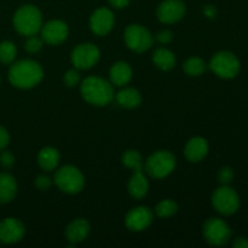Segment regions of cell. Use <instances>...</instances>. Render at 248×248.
Returning a JSON list of instances; mask_svg holds the SVG:
<instances>
[{
    "instance_id": "2",
    "label": "cell",
    "mask_w": 248,
    "mask_h": 248,
    "mask_svg": "<svg viewBox=\"0 0 248 248\" xmlns=\"http://www.w3.org/2000/svg\"><path fill=\"white\" fill-rule=\"evenodd\" d=\"M80 92L87 103L96 107L107 106L114 98L113 84L99 77L86 78L81 82Z\"/></svg>"
},
{
    "instance_id": "35",
    "label": "cell",
    "mask_w": 248,
    "mask_h": 248,
    "mask_svg": "<svg viewBox=\"0 0 248 248\" xmlns=\"http://www.w3.org/2000/svg\"><path fill=\"white\" fill-rule=\"evenodd\" d=\"M202 11H203V15H205L207 18H211V19H215L216 17H217V14H218L216 6H213V5H211V4L205 5Z\"/></svg>"
},
{
    "instance_id": "10",
    "label": "cell",
    "mask_w": 248,
    "mask_h": 248,
    "mask_svg": "<svg viewBox=\"0 0 248 248\" xmlns=\"http://www.w3.org/2000/svg\"><path fill=\"white\" fill-rule=\"evenodd\" d=\"M101 58V51L93 44H80L72 51L70 60L77 69L86 70L94 67Z\"/></svg>"
},
{
    "instance_id": "5",
    "label": "cell",
    "mask_w": 248,
    "mask_h": 248,
    "mask_svg": "<svg viewBox=\"0 0 248 248\" xmlns=\"http://www.w3.org/2000/svg\"><path fill=\"white\" fill-rule=\"evenodd\" d=\"M144 167L153 178H165L176 169V157L169 150H157L148 157Z\"/></svg>"
},
{
    "instance_id": "20",
    "label": "cell",
    "mask_w": 248,
    "mask_h": 248,
    "mask_svg": "<svg viewBox=\"0 0 248 248\" xmlns=\"http://www.w3.org/2000/svg\"><path fill=\"white\" fill-rule=\"evenodd\" d=\"M18 186L16 178L11 173H0V203H9L16 198Z\"/></svg>"
},
{
    "instance_id": "33",
    "label": "cell",
    "mask_w": 248,
    "mask_h": 248,
    "mask_svg": "<svg viewBox=\"0 0 248 248\" xmlns=\"http://www.w3.org/2000/svg\"><path fill=\"white\" fill-rule=\"evenodd\" d=\"M172 39H173V33L169 29H164V31H160L156 34V40L160 44H169L171 43Z\"/></svg>"
},
{
    "instance_id": "30",
    "label": "cell",
    "mask_w": 248,
    "mask_h": 248,
    "mask_svg": "<svg viewBox=\"0 0 248 248\" xmlns=\"http://www.w3.org/2000/svg\"><path fill=\"white\" fill-rule=\"evenodd\" d=\"M64 84L69 87H74L77 86L78 84L80 82V73L78 72L77 69H70L68 70L67 73L64 74Z\"/></svg>"
},
{
    "instance_id": "9",
    "label": "cell",
    "mask_w": 248,
    "mask_h": 248,
    "mask_svg": "<svg viewBox=\"0 0 248 248\" xmlns=\"http://www.w3.org/2000/svg\"><path fill=\"white\" fill-rule=\"evenodd\" d=\"M125 43L135 52H145L154 44L152 33L140 24H130L125 31Z\"/></svg>"
},
{
    "instance_id": "14",
    "label": "cell",
    "mask_w": 248,
    "mask_h": 248,
    "mask_svg": "<svg viewBox=\"0 0 248 248\" xmlns=\"http://www.w3.org/2000/svg\"><path fill=\"white\" fill-rule=\"evenodd\" d=\"M114 23H115V17H114L113 11L108 7L97 9L90 18V28L98 36H104L110 33Z\"/></svg>"
},
{
    "instance_id": "36",
    "label": "cell",
    "mask_w": 248,
    "mask_h": 248,
    "mask_svg": "<svg viewBox=\"0 0 248 248\" xmlns=\"http://www.w3.org/2000/svg\"><path fill=\"white\" fill-rule=\"evenodd\" d=\"M232 247L234 248H248V239L244 236L235 237L232 241Z\"/></svg>"
},
{
    "instance_id": "12",
    "label": "cell",
    "mask_w": 248,
    "mask_h": 248,
    "mask_svg": "<svg viewBox=\"0 0 248 248\" xmlns=\"http://www.w3.org/2000/svg\"><path fill=\"white\" fill-rule=\"evenodd\" d=\"M186 11V4L182 0H164L157 6L156 16L162 23L172 24L181 21Z\"/></svg>"
},
{
    "instance_id": "34",
    "label": "cell",
    "mask_w": 248,
    "mask_h": 248,
    "mask_svg": "<svg viewBox=\"0 0 248 248\" xmlns=\"http://www.w3.org/2000/svg\"><path fill=\"white\" fill-rule=\"evenodd\" d=\"M10 142V135L4 126L0 125V150L5 149Z\"/></svg>"
},
{
    "instance_id": "25",
    "label": "cell",
    "mask_w": 248,
    "mask_h": 248,
    "mask_svg": "<svg viewBox=\"0 0 248 248\" xmlns=\"http://www.w3.org/2000/svg\"><path fill=\"white\" fill-rule=\"evenodd\" d=\"M178 211V205L174 200L166 199V200L160 201L155 207V213L160 218H169L173 216Z\"/></svg>"
},
{
    "instance_id": "16",
    "label": "cell",
    "mask_w": 248,
    "mask_h": 248,
    "mask_svg": "<svg viewBox=\"0 0 248 248\" xmlns=\"http://www.w3.org/2000/svg\"><path fill=\"white\" fill-rule=\"evenodd\" d=\"M210 150L208 142L202 137H194L188 140L184 149L186 157L191 162H199L205 159Z\"/></svg>"
},
{
    "instance_id": "21",
    "label": "cell",
    "mask_w": 248,
    "mask_h": 248,
    "mask_svg": "<svg viewBox=\"0 0 248 248\" xmlns=\"http://www.w3.org/2000/svg\"><path fill=\"white\" fill-rule=\"evenodd\" d=\"M60 153L56 148L45 147L39 152L38 164L45 171H52L60 164Z\"/></svg>"
},
{
    "instance_id": "3",
    "label": "cell",
    "mask_w": 248,
    "mask_h": 248,
    "mask_svg": "<svg viewBox=\"0 0 248 248\" xmlns=\"http://www.w3.org/2000/svg\"><path fill=\"white\" fill-rule=\"evenodd\" d=\"M14 27L21 35H35L43 27L40 10L34 5H23L14 15Z\"/></svg>"
},
{
    "instance_id": "7",
    "label": "cell",
    "mask_w": 248,
    "mask_h": 248,
    "mask_svg": "<svg viewBox=\"0 0 248 248\" xmlns=\"http://www.w3.org/2000/svg\"><path fill=\"white\" fill-rule=\"evenodd\" d=\"M240 196L235 189L229 186H222L212 194V205L222 216H232L240 208Z\"/></svg>"
},
{
    "instance_id": "13",
    "label": "cell",
    "mask_w": 248,
    "mask_h": 248,
    "mask_svg": "<svg viewBox=\"0 0 248 248\" xmlns=\"http://www.w3.org/2000/svg\"><path fill=\"white\" fill-rule=\"evenodd\" d=\"M41 39L48 45H60L68 38L69 29L65 22L61 19H51L43 24L40 29Z\"/></svg>"
},
{
    "instance_id": "17",
    "label": "cell",
    "mask_w": 248,
    "mask_h": 248,
    "mask_svg": "<svg viewBox=\"0 0 248 248\" xmlns=\"http://www.w3.org/2000/svg\"><path fill=\"white\" fill-rule=\"evenodd\" d=\"M90 230H91V228H90L89 222L86 219L77 218L72 223H69V225L65 229V237L70 244L77 245L87 239Z\"/></svg>"
},
{
    "instance_id": "27",
    "label": "cell",
    "mask_w": 248,
    "mask_h": 248,
    "mask_svg": "<svg viewBox=\"0 0 248 248\" xmlns=\"http://www.w3.org/2000/svg\"><path fill=\"white\" fill-rule=\"evenodd\" d=\"M123 164L125 165L127 169L132 170V171H136V170H142L143 169L142 155H140L137 150H127V152L123 155Z\"/></svg>"
},
{
    "instance_id": "1",
    "label": "cell",
    "mask_w": 248,
    "mask_h": 248,
    "mask_svg": "<svg viewBox=\"0 0 248 248\" xmlns=\"http://www.w3.org/2000/svg\"><path fill=\"white\" fill-rule=\"evenodd\" d=\"M44 70L33 60H21L15 62L9 70V80L15 87L31 89L43 80Z\"/></svg>"
},
{
    "instance_id": "26",
    "label": "cell",
    "mask_w": 248,
    "mask_h": 248,
    "mask_svg": "<svg viewBox=\"0 0 248 248\" xmlns=\"http://www.w3.org/2000/svg\"><path fill=\"white\" fill-rule=\"evenodd\" d=\"M17 56V47L12 41H2L0 43V62L4 64H10L15 61Z\"/></svg>"
},
{
    "instance_id": "28",
    "label": "cell",
    "mask_w": 248,
    "mask_h": 248,
    "mask_svg": "<svg viewBox=\"0 0 248 248\" xmlns=\"http://www.w3.org/2000/svg\"><path fill=\"white\" fill-rule=\"evenodd\" d=\"M27 41L24 44V48H26L27 52L29 53H36L41 50L44 45V40L39 36L35 35H31V36H27Z\"/></svg>"
},
{
    "instance_id": "24",
    "label": "cell",
    "mask_w": 248,
    "mask_h": 248,
    "mask_svg": "<svg viewBox=\"0 0 248 248\" xmlns=\"http://www.w3.org/2000/svg\"><path fill=\"white\" fill-rule=\"evenodd\" d=\"M184 72L189 77H199V75L203 74L207 68V64L205 61L200 57H191L186 61L184 63Z\"/></svg>"
},
{
    "instance_id": "15",
    "label": "cell",
    "mask_w": 248,
    "mask_h": 248,
    "mask_svg": "<svg viewBox=\"0 0 248 248\" xmlns=\"http://www.w3.org/2000/svg\"><path fill=\"white\" fill-rule=\"evenodd\" d=\"M26 234L24 224L17 218H5L0 222V242L7 245L17 244Z\"/></svg>"
},
{
    "instance_id": "4",
    "label": "cell",
    "mask_w": 248,
    "mask_h": 248,
    "mask_svg": "<svg viewBox=\"0 0 248 248\" xmlns=\"http://www.w3.org/2000/svg\"><path fill=\"white\" fill-rule=\"evenodd\" d=\"M210 68L217 77L229 80L237 77L241 69V63L235 53L230 51H219L211 58Z\"/></svg>"
},
{
    "instance_id": "11",
    "label": "cell",
    "mask_w": 248,
    "mask_h": 248,
    "mask_svg": "<svg viewBox=\"0 0 248 248\" xmlns=\"http://www.w3.org/2000/svg\"><path fill=\"white\" fill-rule=\"evenodd\" d=\"M154 220L153 211L147 206H138L128 211L125 218V224L131 232H143L152 225Z\"/></svg>"
},
{
    "instance_id": "31",
    "label": "cell",
    "mask_w": 248,
    "mask_h": 248,
    "mask_svg": "<svg viewBox=\"0 0 248 248\" xmlns=\"http://www.w3.org/2000/svg\"><path fill=\"white\" fill-rule=\"evenodd\" d=\"M14 164H15V156L12 153L6 152V150L0 153V165H1L2 167H5V169H10V167L14 166Z\"/></svg>"
},
{
    "instance_id": "37",
    "label": "cell",
    "mask_w": 248,
    "mask_h": 248,
    "mask_svg": "<svg viewBox=\"0 0 248 248\" xmlns=\"http://www.w3.org/2000/svg\"><path fill=\"white\" fill-rule=\"evenodd\" d=\"M131 0H109V4L114 7V9H125L128 6Z\"/></svg>"
},
{
    "instance_id": "22",
    "label": "cell",
    "mask_w": 248,
    "mask_h": 248,
    "mask_svg": "<svg viewBox=\"0 0 248 248\" xmlns=\"http://www.w3.org/2000/svg\"><path fill=\"white\" fill-rule=\"evenodd\" d=\"M153 62L159 69L167 72L176 67V56L169 48L160 47L153 53Z\"/></svg>"
},
{
    "instance_id": "32",
    "label": "cell",
    "mask_w": 248,
    "mask_h": 248,
    "mask_svg": "<svg viewBox=\"0 0 248 248\" xmlns=\"http://www.w3.org/2000/svg\"><path fill=\"white\" fill-rule=\"evenodd\" d=\"M52 186V181L47 176H39L35 178V186L39 190H48Z\"/></svg>"
},
{
    "instance_id": "18",
    "label": "cell",
    "mask_w": 248,
    "mask_h": 248,
    "mask_svg": "<svg viewBox=\"0 0 248 248\" xmlns=\"http://www.w3.org/2000/svg\"><path fill=\"white\" fill-rule=\"evenodd\" d=\"M109 77H110V82L115 86H125L132 79V68L127 62H116L111 65L110 72H109Z\"/></svg>"
},
{
    "instance_id": "6",
    "label": "cell",
    "mask_w": 248,
    "mask_h": 248,
    "mask_svg": "<svg viewBox=\"0 0 248 248\" xmlns=\"http://www.w3.org/2000/svg\"><path fill=\"white\" fill-rule=\"evenodd\" d=\"M55 183L63 193L78 194L84 188L85 177L78 167L67 165L56 172Z\"/></svg>"
},
{
    "instance_id": "29",
    "label": "cell",
    "mask_w": 248,
    "mask_h": 248,
    "mask_svg": "<svg viewBox=\"0 0 248 248\" xmlns=\"http://www.w3.org/2000/svg\"><path fill=\"white\" fill-rule=\"evenodd\" d=\"M234 170L229 166L222 167L218 172V181L222 186H229L234 181Z\"/></svg>"
},
{
    "instance_id": "23",
    "label": "cell",
    "mask_w": 248,
    "mask_h": 248,
    "mask_svg": "<svg viewBox=\"0 0 248 248\" xmlns=\"http://www.w3.org/2000/svg\"><path fill=\"white\" fill-rule=\"evenodd\" d=\"M116 101L124 108L132 109L142 103V96L138 90L133 89V87H127L116 93Z\"/></svg>"
},
{
    "instance_id": "19",
    "label": "cell",
    "mask_w": 248,
    "mask_h": 248,
    "mask_svg": "<svg viewBox=\"0 0 248 248\" xmlns=\"http://www.w3.org/2000/svg\"><path fill=\"white\" fill-rule=\"evenodd\" d=\"M148 191H149V182L143 173V169L133 171L132 177L128 182L130 195L135 199H143L147 195Z\"/></svg>"
},
{
    "instance_id": "8",
    "label": "cell",
    "mask_w": 248,
    "mask_h": 248,
    "mask_svg": "<svg viewBox=\"0 0 248 248\" xmlns=\"http://www.w3.org/2000/svg\"><path fill=\"white\" fill-rule=\"evenodd\" d=\"M202 234L211 246H224L232 239V232L228 223L220 218H210L203 224Z\"/></svg>"
}]
</instances>
